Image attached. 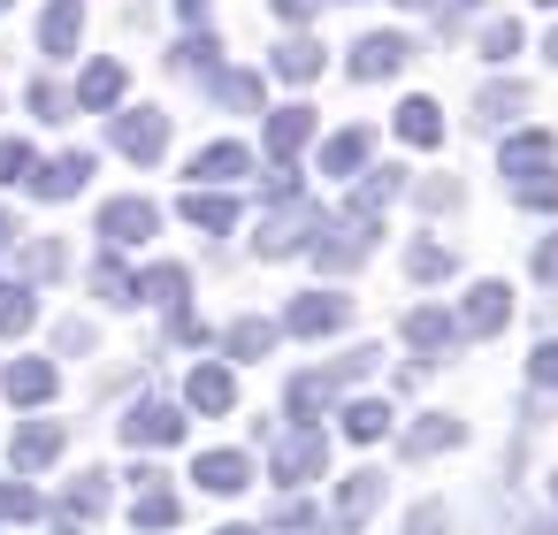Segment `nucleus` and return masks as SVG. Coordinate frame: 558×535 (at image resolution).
<instances>
[{
    "label": "nucleus",
    "mask_w": 558,
    "mask_h": 535,
    "mask_svg": "<svg viewBox=\"0 0 558 535\" xmlns=\"http://www.w3.org/2000/svg\"><path fill=\"white\" fill-rule=\"evenodd\" d=\"M260 199H268V215H260V238H253V245H260V260H283V253H299V245L314 238V222H322V207L306 199V184H299L291 169H276Z\"/></svg>",
    "instance_id": "1"
},
{
    "label": "nucleus",
    "mask_w": 558,
    "mask_h": 535,
    "mask_svg": "<svg viewBox=\"0 0 558 535\" xmlns=\"http://www.w3.org/2000/svg\"><path fill=\"white\" fill-rule=\"evenodd\" d=\"M375 360H383V352H375V344H360V352H344L337 367H314V375H291V413H299V421H314V413H329V405H337V390H344V382H360V375H367Z\"/></svg>",
    "instance_id": "2"
},
{
    "label": "nucleus",
    "mask_w": 558,
    "mask_h": 535,
    "mask_svg": "<svg viewBox=\"0 0 558 535\" xmlns=\"http://www.w3.org/2000/svg\"><path fill=\"white\" fill-rule=\"evenodd\" d=\"M322 466H329V436H322V428H283V436L268 443V474H276L283 489H306Z\"/></svg>",
    "instance_id": "3"
},
{
    "label": "nucleus",
    "mask_w": 558,
    "mask_h": 535,
    "mask_svg": "<svg viewBox=\"0 0 558 535\" xmlns=\"http://www.w3.org/2000/svg\"><path fill=\"white\" fill-rule=\"evenodd\" d=\"M367 238H375V222H360V215H337V222H314V260L329 268V276H344V268H360L367 260Z\"/></svg>",
    "instance_id": "4"
},
{
    "label": "nucleus",
    "mask_w": 558,
    "mask_h": 535,
    "mask_svg": "<svg viewBox=\"0 0 558 535\" xmlns=\"http://www.w3.org/2000/svg\"><path fill=\"white\" fill-rule=\"evenodd\" d=\"M405 62H413V39H405V32H367V39L352 47V62H344V70H352L360 85H383V77H398Z\"/></svg>",
    "instance_id": "5"
},
{
    "label": "nucleus",
    "mask_w": 558,
    "mask_h": 535,
    "mask_svg": "<svg viewBox=\"0 0 558 535\" xmlns=\"http://www.w3.org/2000/svg\"><path fill=\"white\" fill-rule=\"evenodd\" d=\"M108 138H116V154H131V161H161L169 115H161V108H123V115L108 123Z\"/></svg>",
    "instance_id": "6"
},
{
    "label": "nucleus",
    "mask_w": 558,
    "mask_h": 535,
    "mask_svg": "<svg viewBox=\"0 0 558 535\" xmlns=\"http://www.w3.org/2000/svg\"><path fill=\"white\" fill-rule=\"evenodd\" d=\"M238 177H253V154L238 138H215V146L192 154V192H230Z\"/></svg>",
    "instance_id": "7"
},
{
    "label": "nucleus",
    "mask_w": 558,
    "mask_h": 535,
    "mask_svg": "<svg viewBox=\"0 0 558 535\" xmlns=\"http://www.w3.org/2000/svg\"><path fill=\"white\" fill-rule=\"evenodd\" d=\"M154 230H161V207H154V199H138V192H131V199H108V207H100V238H108L116 253H123V245H146Z\"/></svg>",
    "instance_id": "8"
},
{
    "label": "nucleus",
    "mask_w": 558,
    "mask_h": 535,
    "mask_svg": "<svg viewBox=\"0 0 558 535\" xmlns=\"http://www.w3.org/2000/svg\"><path fill=\"white\" fill-rule=\"evenodd\" d=\"M352 321V299H337V291H306V299H291V314L276 321V329H291V337H337Z\"/></svg>",
    "instance_id": "9"
},
{
    "label": "nucleus",
    "mask_w": 558,
    "mask_h": 535,
    "mask_svg": "<svg viewBox=\"0 0 558 535\" xmlns=\"http://www.w3.org/2000/svg\"><path fill=\"white\" fill-rule=\"evenodd\" d=\"M505 321H512V291H505V283H474V291L459 299V314H451L459 337H497Z\"/></svg>",
    "instance_id": "10"
},
{
    "label": "nucleus",
    "mask_w": 558,
    "mask_h": 535,
    "mask_svg": "<svg viewBox=\"0 0 558 535\" xmlns=\"http://www.w3.org/2000/svg\"><path fill=\"white\" fill-rule=\"evenodd\" d=\"M93 169H100V161H93L85 146H77V154H54V161L32 169V192H39V199H77V192L93 184Z\"/></svg>",
    "instance_id": "11"
},
{
    "label": "nucleus",
    "mask_w": 558,
    "mask_h": 535,
    "mask_svg": "<svg viewBox=\"0 0 558 535\" xmlns=\"http://www.w3.org/2000/svg\"><path fill=\"white\" fill-rule=\"evenodd\" d=\"M177 436H184V413H177V405H161V398H146V405H131V413H123V443H131V451H138V443H146V451H161V443H177Z\"/></svg>",
    "instance_id": "12"
},
{
    "label": "nucleus",
    "mask_w": 558,
    "mask_h": 535,
    "mask_svg": "<svg viewBox=\"0 0 558 535\" xmlns=\"http://www.w3.org/2000/svg\"><path fill=\"white\" fill-rule=\"evenodd\" d=\"M375 504H383V474H375V466H360V474H344V482H337V520H329V527H337V535H360Z\"/></svg>",
    "instance_id": "13"
},
{
    "label": "nucleus",
    "mask_w": 558,
    "mask_h": 535,
    "mask_svg": "<svg viewBox=\"0 0 558 535\" xmlns=\"http://www.w3.org/2000/svg\"><path fill=\"white\" fill-rule=\"evenodd\" d=\"M85 39V0H47V16H39V54L47 62H70Z\"/></svg>",
    "instance_id": "14"
},
{
    "label": "nucleus",
    "mask_w": 558,
    "mask_h": 535,
    "mask_svg": "<svg viewBox=\"0 0 558 535\" xmlns=\"http://www.w3.org/2000/svg\"><path fill=\"white\" fill-rule=\"evenodd\" d=\"M184 398H192V413H230V405H238V375H230V360H199V367L184 375Z\"/></svg>",
    "instance_id": "15"
},
{
    "label": "nucleus",
    "mask_w": 558,
    "mask_h": 535,
    "mask_svg": "<svg viewBox=\"0 0 558 535\" xmlns=\"http://www.w3.org/2000/svg\"><path fill=\"white\" fill-rule=\"evenodd\" d=\"M54 360H9V367H0V398H9V405H47L54 398Z\"/></svg>",
    "instance_id": "16"
},
{
    "label": "nucleus",
    "mask_w": 558,
    "mask_h": 535,
    "mask_svg": "<svg viewBox=\"0 0 558 535\" xmlns=\"http://www.w3.org/2000/svg\"><path fill=\"white\" fill-rule=\"evenodd\" d=\"M62 443H70V428H62V421H24V428H16V443H9V466H16V474H32V466L62 459Z\"/></svg>",
    "instance_id": "17"
},
{
    "label": "nucleus",
    "mask_w": 558,
    "mask_h": 535,
    "mask_svg": "<svg viewBox=\"0 0 558 535\" xmlns=\"http://www.w3.org/2000/svg\"><path fill=\"white\" fill-rule=\"evenodd\" d=\"M192 482H199L207 497H238V489L253 482V459H245V451H199V459H192Z\"/></svg>",
    "instance_id": "18"
},
{
    "label": "nucleus",
    "mask_w": 558,
    "mask_h": 535,
    "mask_svg": "<svg viewBox=\"0 0 558 535\" xmlns=\"http://www.w3.org/2000/svg\"><path fill=\"white\" fill-rule=\"evenodd\" d=\"M405 344H413V352H421V367H428V360H444V352L459 344V329H451V314H444V306H413V314H405Z\"/></svg>",
    "instance_id": "19"
},
{
    "label": "nucleus",
    "mask_w": 558,
    "mask_h": 535,
    "mask_svg": "<svg viewBox=\"0 0 558 535\" xmlns=\"http://www.w3.org/2000/svg\"><path fill=\"white\" fill-rule=\"evenodd\" d=\"M169 520H177V489H161V474L138 466L131 474V527H169Z\"/></svg>",
    "instance_id": "20"
},
{
    "label": "nucleus",
    "mask_w": 558,
    "mask_h": 535,
    "mask_svg": "<svg viewBox=\"0 0 558 535\" xmlns=\"http://www.w3.org/2000/svg\"><path fill=\"white\" fill-rule=\"evenodd\" d=\"M558 161V138L550 131H512L505 146H497V169L505 177H527V169H550Z\"/></svg>",
    "instance_id": "21"
},
{
    "label": "nucleus",
    "mask_w": 558,
    "mask_h": 535,
    "mask_svg": "<svg viewBox=\"0 0 558 535\" xmlns=\"http://www.w3.org/2000/svg\"><path fill=\"white\" fill-rule=\"evenodd\" d=\"M116 100H123V62H93L70 93V108H85V115H108Z\"/></svg>",
    "instance_id": "22"
},
{
    "label": "nucleus",
    "mask_w": 558,
    "mask_h": 535,
    "mask_svg": "<svg viewBox=\"0 0 558 535\" xmlns=\"http://www.w3.org/2000/svg\"><path fill=\"white\" fill-rule=\"evenodd\" d=\"M184 291H192V276H184L177 260H154L146 276H131V299H146V306H169V314L184 306Z\"/></svg>",
    "instance_id": "23"
},
{
    "label": "nucleus",
    "mask_w": 558,
    "mask_h": 535,
    "mask_svg": "<svg viewBox=\"0 0 558 535\" xmlns=\"http://www.w3.org/2000/svg\"><path fill=\"white\" fill-rule=\"evenodd\" d=\"M390 199H405V169H367L360 177V192H352V207L344 215H360V222H375Z\"/></svg>",
    "instance_id": "24"
},
{
    "label": "nucleus",
    "mask_w": 558,
    "mask_h": 535,
    "mask_svg": "<svg viewBox=\"0 0 558 535\" xmlns=\"http://www.w3.org/2000/svg\"><path fill=\"white\" fill-rule=\"evenodd\" d=\"M207 100L230 108V115H253V108H260V77H253V70H215V77H207Z\"/></svg>",
    "instance_id": "25"
},
{
    "label": "nucleus",
    "mask_w": 558,
    "mask_h": 535,
    "mask_svg": "<svg viewBox=\"0 0 558 535\" xmlns=\"http://www.w3.org/2000/svg\"><path fill=\"white\" fill-rule=\"evenodd\" d=\"M367 154H375V131H337V138L322 146V177H360Z\"/></svg>",
    "instance_id": "26"
},
{
    "label": "nucleus",
    "mask_w": 558,
    "mask_h": 535,
    "mask_svg": "<svg viewBox=\"0 0 558 535\" xmlns=\"http://www.w3.org/2000/svg\"><path fill=\"white\" fill-rule=\"evenodd\" d=\"M184 222L207 230V238H222V230H238V199L230 192H184Z\"/></svg>",
    "instance_id": "27"
},
{
    "label": "nucleus",
    "mask_w": 558,
    "mask_h": 535,
    "mask_svg": "<svg viewBox=\"0 0 558 535\" xmlns=\"http://www.w3.org/2000/svg\"><path fill=\"white\" fill-rule=\"evenodd\" d=\"M276 337H283L276 321L245 314V321H230V329H222V352H230V360H268V352H276Z\"/></svg>",
    "instance_id": "28"
},
{
    "label": "nucleus",
    "mask_w": 558,
    "mask_h": 535,
    "mask_svg": "<svg viewBox=\"0 0 558 535\" xmlns=\"http://www.w3.org/2000/svg\"><path fill=\"white\" fill-rule=\"evenodd\" d=\"M390 123H398L405 146H444V108H436V100H405Z\"/></svg>",
    "instance_id": "29"
},
{
    "label": "nucleus",
    "mask_w": 558,
    "mask_h": 535,
    "mask_svg": "<svg viewBox=\"0 0 558 535\" xmlns=\"http://www.w3.org/2000/svg\"><path fill=\"white\" fill-rule=\"evenodd\" d=\"M306 138H314V108H276V115H268V154H276V161H291Z\"/></svg>",
    "instance_id": "30"
},
{
    "label": "nucleus",
    "mask_w": 558,
    "mask_h": 535,
    "mask_svg": "<svg viewBox=\"0 0 558 535\" xmlns=\"http://www.w3.org/2000/svg\"><path fill=\"white\" fill-rule=\"evenodd\" d=\"M451 443H466V428H459L451 413H428L421 428H405V459H436V451H451Z\"/></svg>",
    "instance_id": "31"
},
{
    "label": "nucleus",
    "mask_w": 558,
    "mask_h": 535,
    "mask_svg": "<svg viewBox=\"0 0 558 535\" xmlns=\"http://www.w3.org/2000/svg\"><path fill=\"white\" fill-rule=\"evenodd\" d=\"M268 70H276L283 85H306V77H322V39H283Z\"/></svg>",
    "instance_id": "32"
},
{
    "label": "nucleus",
    "mask_w": 558,
    "mask_h": 535,
    "mask_svg": "<svg viewBox=\"0 0 558 535\" xmlns=\"http://www.w3.org/2000/svg\"><path fill=\"white\" fill-rule=\"evenodd\" d=\"M451 268H459L451 245H436V238H413V245H405V276H413V283H444Z\"/></svg>",
    "instance_id": "33"
},
{
    "label": "nucleus",
    "mask_w": 558,
    "mask_h": 535,
    "mask_svg": "<svg viewBox=\"0 0 558 535\" xmlns=\"http://www.w3.org/2000/svg\"><path fill=\"white\" fill-rule=\"evenodd\" d=\"M93 512H108V474H77V482L62 489V520H70V527H85Z\"/></svg>",
    "instance_id": "34"
},
{
    "label": "nucleus",
    "mask_w": 558,
    "mask_h": 535,
    "mask_svg": "<svg viewBox=\"0 0 558 535\" xmlns=\"http://www.w3.org/2000/svg\"><path fill=\"white\" fill-rule=\"evenodd\" d=\"M177 70H184V77H199V85H207V77H215V70H222V39H215V32H192V39H184V47H177Z\"/></svg>",
    "instance_id": "35"
},
{
    "label": "nucleus",
    "mask_w": 558,
    "mask_h": 535,
    "mask_svg": "<svg viewBox=\"0 0 558 535\" xmlns=\"http://www.w3.org/2000/svg\"><path fill=\"white\" fill-rule=\"evenodd\" d=\"M512 199H520L527 215H558V169H527V177H512Z\"/></svg>",
    "instance_id": "36"
},
{
    "label": "nucleus",
    "mask_w": 558,
    "mask_h": 535,
    "mask_svg": "<svg viewBox=\"0 0 558 535\" xmlns=\"http://www.w3.org/2000/svg\"><path fill=\"white\" fill-rule=\"evenodd\" d=\"M39 321V299H32V283H0V337H24Z\"/></svg>",
    "instance_id": "37"
},
{
    "label": "nucleus",
    "mask_w": 558,
    "mask_h": 535,
    "mask_svg": "<svg viewBox=\"0 0 558 535\" xmlns=\"http://www.w3.org/2000/svg\"><path fill=\"white\" fill-rule=\"evenodd\" d=\"M520 108H527V85H512V77H505V85H482V100H474L482 123H512Z\"/></svg>",
    "instance_id": "38"
},
{
    "label": "nucleus",
    "mask_w": 558,
    "mask_h": 535,
    "mask_svg": "<svg viewBox=\"0 0 558 535\" xmlns=\"http://www.w3.org/2000/svg\"><path fill=\"white\" fill-rule=\"evenodd\" d=\"M93 299H100V306H138V299H131V268H123L116 253L93 260Z\"/></svg>",
    "instance_id": "39"
},
{
    "label": "nucleus",
    "mask_w": 558,
    "mask_h": 535,
    "mask_svg": "<svg viewBox=\"0 0 558 535\" xmlns=\"http://www.w3.org/2000/svg\"><path fill=\"white\" fill-rule=\"evenodd\" d=\"M383 428H390V405H383V398H352V405H344V436H352V443H375Z\"/></svg>",
    "instance_id": "40"
},
{
    "label": "nucleus",
    "mask_w": 558,
    "mask_h": 535,
    "mask_svg": "<svg viewBox=\"0 0 558 535\" xmlns=\"http://www.w3.org/2000/svg\"><path fill=\"white\" fill-rule=\"evenodd\" d=\"M24 100H32V115H39V123H70V115H77V108H70V93H62L54 77H39Z\"/></svg>",
    "instance_id": "41"
},
{
    "label": "nucleus",
    "mask_w": 558,
    "mask_h": 535,
    "mask_svg": "<svg viewBox=\"0 0 558 535\" xmlns=\"http://www.w3.org/2000/svg\"><path fill=\"white\" fill-rule=\"evenodd\" d=\"M47 276H62V245L54 238H32L24 245V283H47Z\"/></svg>",
    "instance_id": "42"
},
{
    "label": "nucleus",
    "mask_w": 558,
    "mask_h": 535,
    "mask_svg": "<svg viewBox=\"0 0 558 535\" xmlns=\"http://www.w3.org/2000/svg\"><path fill=\"white\" fill-rule=\"evenodd\" d=\"M268 527H276V535H337V527H329V520H322L314 504H283V512H276Z\"/></svg>",
    "instance_id": "43"
},
{
    "label": "nucleus",
    "mask_w": 558,
    "mask_h": 535,
    "mask_svg": "<svg viewBox=\"0 0 558 535\" xmlns=\"http://www.w3.org/2000/svg\"><path fill=\"white\" fill-rule=\"evenodd\" d=\"M32 169H39V154L24 138H0V184H32Z\"/></svg>",
    "instance_id": "44"
},
{
    "label": "nucleus",
    "mask_w": 558,
    "mask_h": 535,
    "mask_svg": "<svg viewBox=\"0 0 558 535\" xmlns=\"http://www.w3.org/2000/svg\"><path fill=\"white\" fill-rule=\"evenodd\" d=\"M47 504H39V489L32 482H0V520H39Z\"/></svg>",
    "instance_id": "45"
},
{
    "label": "nucleus",
    "mask_w": 558,
    "mask_h": 535,
    "mask_svg": "<svg viewBox=\"0 0 558 535\" xmlns=\"http://www.w3.org/2000/svg\"><path fill=\"white\" fill-rule=\"evenodd\" d=\"M512 54H520V24L505 16V24H489V32H482V62H512Z\"/></svg>",
    "instance_id": "46"
},
{
    "label": "nucleus",
    "mask_w": 558,
    "mask_h": 535,
    "mask_svg": "<svg viewBox=\"0 0 558 535\" xmlns=\"http://www.w3.org/2000/svg\"><path fill=\"white\" fill-rule=\"evenodd\" d=\"M527 375H535V390H558V337H543V344H535Z\"/></svg>",
    "instance_id": "47"
},
{
    "label": "nucleus",
    "mask_w": 558,
    "mask_h": 535,
    "mask_svg": "<svg viewBox=\"0 0 558 535\" xmlns=\"http://www.w3.org/2000/svg\"><path fill=\"white\" fill-rule=\"evenodd\" d=\"M405 535H451V520H444V504H413V520H405Z\"/></svg>",
    "instance_id": "48"
},
{
    "label": "nucleus",
    "mask_w": 558,
    "mask_h": 535,
    "mask_svg": "<svg viewBox=\"0 0 558 535\" xmlns=\"http://www.w3.org/2000/svg\"><path fill=\"white\" fill-rule=\"evenodd\" d=\"M169 337H177V344H207V321H192V314L177 306V314H169Z\"/></svg>",
    "instance_id": "49"
},
{
    "label": "nucleus",
    "mask_w": 558,
    "mask_h": 535,
    "mask_svg": "<svg viewBox=\"0 0 558 535\" xmlns=\"http://www.w3.org/2000/svg\"><path fill=\"white\" fill-rule=\"evenodd\" d=\"M535 276L558 291V238H543V245H535Z\"/></svg>",
    "instance_id": "50"
},
{
    "label": "nucleus",
    "mask_w": 558,
    "mask_h": 535,
    "mask_svg": "<svg viewBox=\"0 0 558 535\" xmlns=\"http://www.w3.org/2000/svg\"><path fill=\"white\" fill-rule=\"evenodd\" d=\"M421 207H436V215L459 207V184H421Z\"/></svg>",
    "instance_id": "51"
},
{
    "label": "nucleus",
    "mask_w": 558,
    "mask_h": 535,
    "mask_svg": "<svg viewBox=\"0 0 558 535\" xmlns=\"http://www.w3.org/2000/svg\"><path fill=\"white\" fill-rule=\"evenodd\" d=\"M62 352H93V321H62Z\"/></svg>",
    "instance_id": "52"
},
{
    "label": "nucleus",
    "mask_w": 558,
    "mask_h": 535,
    "mask_svg": "<svg viewBox=\"0 0 558 535\" xmlns=\"http://www.w3.org/2000/svg\"><path fill=\"white\" fill-rule=\"evenodd\" d=\"M268 9H276V16H283V24H306V16H314V9H322V0H268Z\"/></svg>",
    "instance_id": "53"
},
{
    "label": "nucleus",
    "mask_w": 558,
    "mask_h": 535,
    "mask_svg": "<svg viewBox=\"0 0 558 535\" xmlns=\"http://www.w3.org/2000/svg\"><path fill=\"white\" fill-rule=\"evenodd\" d=\"M16 238H24V230H16V215H9V207H0V253H9Z\"/></svg>",
    "instance_id": "54"
},
{
    "label": "nucleus",
    "mask_w": 558,
    "mask_h": 535,
    "mask_svg": "<svg viewBox=\"0 0 558 535\" xmlns=\"http://www.w3.org/2000/svg\"><path fill=\"white\" fill-rule=\"evenodd\" d=\"M405 9H436V16L451 24V9H459V0H405Z\"/></svg>",
    "instance_id": "55"
},
{
    "label": "nucleus",
    "mask_w": 558,
    "mask_h": 535,
    "mask_svg": "<svg viewBox=\"0 0 558 535\" xmlns=\"http://www.w3.org/2000/svg\"><path fill=\"white\" fill-rule=\"evenodd\" d=\"M215 535H260V527H245V520H238V527H215Z\"/></svg>",
    "instance_id": "56"
},
{
    "label": "nucleus",
    "mask_w": 558,
    "mask_h": 535,
    "mask_svg": "<svg viewBox=\"0 0 558 535\" xmlns=\"http://www.w3.org/2000/svg\"><path fill=\"white\" fill-rule=\"evenodd\" d=\"M543 54H550V70H558V32H550V39H543Z\"/></svg>",
    "instance_id": "57"
},
{
    "label": "nucleus",
    "mask_w": 558,
    "mask_h": 535,
    "mask_svg": "<svg viewBox=\"0 0 558 535\" xmlns=\"http://www.w3.org/2000/svg\"><path fill=\"white\" fill-rule=\"evenodd\" d=\"M177 9H184V16H199V9H207V0H177Z\"/></svg>",
    "instance_id": "58"
},
{
    "label": "nucleus",
    "mask_w": 558,
    "mask_h": 535,
    "mask_svg": "<svg viewBox=\"0 0 558 535\" xmlns=\"http://www.w3.org/2000/svg\"><path fill=\"white\" fill-rule=\"evenodd\" d=\"M527 535H558V520H543V527H527Z\"/></svg>",
    "instance_id": "59"
},
{
    "label": "nucleus",
    "mask_w": 558,
    "mask_h": 535,
    "mask_svg": "<svg viewBox=\"0 0 558 535\" xmlns=\"http://www.w3.org/2000/svg\"><path fill=\"white\" fill-rule=\"evenodd\" d=\"M54 535H85V527H70V520H62V527H54Z\"/></svg>",
    "instance_id": "60"
},
{
    "label": "nucleus",
    "mask_w": 558,
    "mask_h": 535,
    "mask_svg": "<svg viewBox=\"0 0 558 535\" xmlns=\"http://www.w3.org/2000/svg\"><path fill=\"white\" fill-rule=\"evenodd\" d=\"M543 9H558V0H543Z\"/></svg>",
    "instance_id": "61"
},
{
    "label": "nucleus",
    "mask_w": 558,
    "mask_h": 535,
    "mask_svg": "<svg viewBox=\"0 0 558 535\" xmlns=\"http://www.w3.org/2000/svg\"><path fill=\"white\" fill-rule=\"evenodd\" d=\"M550 497H558V482H550Z\"/></svg>",
    "instance_id": "62"
},
{
    "label": "nucleus",
    "mask_w": 558,
    "mask_h": 535,
    "mask_svg": "<svg viewBox=\"0 0 558 535\" xmlns=\"http://www.w3.org/2000/svg\"><path fill=\"white\" fill-rule=\"evenodd\" d=\"M0 9H9V0H0Z\"/></svg>",
    "instance_id": "63"
}]
</instances>
